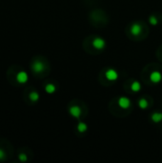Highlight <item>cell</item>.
Instances as JSON below:
<instances>
[{
    "label": "cell",
    "instance_id": "1",
    "mask_svg": "<svg viewBox=\"0 0 162 163\" xmlns=\"http://www.w3.org/2000/svg\"><path fill=\"white\" fill-rule=\"evenodd\" d=\"M92 46L95 49H97V50H102L106 46V42L101 37H95L94 41H92Z\"/></svg>",
    "mask_w": 162,
    "mask_h": 163
},
{
    "label": "cell",
    "instance_id": "2",
    "mask_svg": "<svg viewBox=\"0 0 162 163\" xmlns=\"http://www.w3.org/2000/svg\"><path fill=\"white\" fill-rule=\"evenodd\" d=\"M32 69H33V71L34 72V73L39 74V73H42V72L44 71L45 66H44L43 62L39 61V60H36V61H34L33 64L32 65Z\"/></svg>",
    "mask_w": 162,
    "mask_h": 163
},
{
    "label": "cell",
    "instance_id": "3",
    "mask_svg": "<svg viewBox=\"0 0 162 163\" xmlns=\"http://www.w3.org/2000/svg\"><path fill=\"white\" fill-rule=\"evenodd\" d=\"M105 75H106V78L108 79V80H110V81H114V80H117V79L118 78L117 72L115 70H114V69L107 70Z\"/></svg>",
    "mask_w": 162,
    "mask_h": 163
},
{
    "label": "cell",
    "instance_id": "4",
    "mask_svg": "<svg viewBox=\"0 0 162 163\" xmlns=\"http://www.w3.org/2000/svg\"><path fill=\"white\" fill-rule=\"evenodd\" d=\"M29 77L28 74H27L26 72H19V73L16 74V80L18 83H20V84H25V83L28 81Z\"/></svg>",
    "mask_w": 162,
    "mask_h": 163
},
{
    "label": "cell",
    "instance_id": "5",
    "mask_svg": "<svg viewBox=\"0 0 162 163\" xmlns=\"http://www.w3.org/2000/svg\"><path fill=\"white\" fill-rule=\"evenodd\" d=\"M118 105L120 106V108H122V109H128L131 105V101L128 97L121 96L118 99Z\"/></svg>",
    "mask_w": 162,
    "mask_h": 163
},
{
    "label": "cell",
    "instance_id": "6",
    "mask_svg": "<svg viewBox=\"0 0 162 163\" xmlns=\"http://www.w3.org/2000/svg\"><path fill=\"white\" fill-rule=\"evenodd\" d=\"M81 113H82V111H81V108L79 106H72L70 108V113L75 118H79Z\"/></svg>",
    "mask_w": 162,
    "mask_h": 163
},
{
    "label": "cell",
    "instance_id": "7",
    "mask_svg": "<svg viewBox=\"0 0 162 163\" xmlns=\"http://www.w3.org/2000/svg\"><path fill=\"white\" fill-rule=\"evenodd\" d=\"M131 33L133 35H139L142 33V26L138 23H134L131 27Z\"/></svg>",
    "mask_w": 162,
    "mask_h": 163
},
{
    "label": "cell",
    "instance_id": "8",
    "mask_svg": "<svg viewBox=\"0 0 162 163\" xmlns=\"http://www.w3.org/2000/svg\"><path fill=\"white\" fill-rule=\"evenodd\" d=\"M150 79H151V81L153 82V83H158L161 81L162 79V75L161 74L159 73V72H153V73L151 74V75H150Z\"/></svg>",
    "mask_w": 162,
    "mask_h": 163
},
{
    "label": "cell",
    "instance_id": "9",
    "mask_svg": "<svg viewBox=\"0 0 162 163\" xmlns=\"http://www.w3.org/2000/svg\"><path fill=\"white\" fill-rule=\"evenodd\" d=\"M152 120L153 122H159L162 120V113H153L152 115Z\"/></svg>",
    "mask_w": 162,
    "mask_h": 163
},
{
    "label": "cell",
    "instance_id": "10",
    "mask_svg": "<svg viewBox=\"0 0 162 163\" xmlns=\"http://www.w3.org/2000/svg\"><path fill=\"white\" fill-rule=\"evenodd\" d=\"M45 91L47 92L48 94H53L55 92V86L52 84V83H49V84L46 85L45 87Z\"/></svg>",
    "mask_w": 162,
    "mask_h": 163
},
{
    "label": "cell",
    "instance_id": "11",
    "mask_svg": "<svg viewBox=\"0 0 162 163\" xmlns=\"http://www.w3.org/2000/svg\"><path fill=\"white\" fill-rule=\"evenodd\" d=\"M131 89H132L134 92H138L141 89V84L138 81H134L131 85Z\"/></svg>",
    "mask_w": 162,
    "mask_h": 163
},
{
    "label": "cell",
    "instance_id": "12",
    "mask_svg": "<svg viewBox=\"0 0 162 163\" xmlns=\"http://www.w3.org/2000/svg\"><path fill=\"white\" fill-rule=\"evenodd\" d=\"M138 105H139V107L141 109H146L148 107V101L146 98H141V99H139V101H138Z\"/></svg>",
    "mask_w": 162,
    "mask_h": 163
},
{
    "label": "cell",
    "instance_id": "13",
    "mask_svg": "<svg viewBox=\"0 0 162 163\" xmlns=\"http://www.w3.org/2000/svg\"><path fill=\"white\" fill-rule=\"evenodd\" d=\"M30 99L33 102H36L38 99H39V94H38L37 92H32L30 94Z\"/></svg>",
    "mask_w": 162,
    "mask_h": 163
},
{
    "label": "cell",
    "instance_id": "14",
    "mask_svg": "<svg viewBox=\"0 0 162 163\" xmlns=\"http://www.w3.org/2000/svg\"><path fill=\"white\" fill-rule=\"evenodd\" d=\"M77 130L80 133H84L85 131L87 130V124L84 123V122H79L77 125Z\"/></svg>",
    "mask_w": 162,
    "mask_h": 163
},
{
    "label": "cell",
    "instance_id": "15",
    "mask_svg": "<svg viewBox=\"0 0 162 163\" xmlns=\"http://www.w3.org/2000/svg\"><path fill=\"white\" fill-rule=\"evenodd\" d=\"M157 18L155 16H152L151 17H150V23H151L152 25H153V26H156V24H157Z\"/></svg>",
    "mask_w": 162,
    "mask_h": 163
},
{
    "label": "cell",
    "instance_id": "16",
    "mask_svg": "<svg viewBox=\"0 0 162 163\" xmlns=\"http://www.w3.org/2000/svg\"><path fill=\"white\" fill-rule=\"evenodd\" d=\"M18 158L20 159V161H23V162L27 161V159H28V158H27V155L25 154H19Z\"/></svg>",
    "mask_w": 162,
    "mask_h": 163
},
{
    "label": "cell",
    "instance_id": "17",
    "mask_svg": "<svg viewBox=\"0 0 162 163\" xmlns=\"http://www.w3.org/2000/svg\"><path fill=\"white\" fill-rule=\"evenodd\" d=\"M5 152H4L2 149H0V161L3 160L4 158H5Z\"/></svg>",
    "mask_w": 162,
    "mask_h": 163
}]
</instances>
